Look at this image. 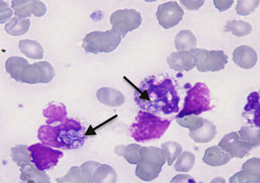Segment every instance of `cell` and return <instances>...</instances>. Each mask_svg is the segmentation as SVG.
Here are the masks:
<instances>
[{"label":"cell","mask_w":260,"mask_h":183,"mask_svg":"<svg viewBox=\"0 0 260 183\" xmlns=\"http://www.w3.org/2000/svg\"><path fill=\"white\" fill-rule=\"evenodd\" d=\"M135 100L142 109L149 113L169 115L179 111L180 97L169 77H148L136 87Z\"/></svg>","instance_id":"cell-1"},{"label":"cell","mask_w":260,"mask_h":183,"mask_svg":"<svg viewBox=\"0 0 260 183\" xmlns=\"http://www.w3.org/2000/svg\"><path fill=\"white\" fill-rule=\"evenodd\" d=\"M85 133V128L79 121L66 118L56 126L43 125L39 129L38 137L50 147L73 150L83 146Z\"/></svg>","instance_id":"cell-2"},{"label":"cell","mask_w":260,"mask_h":183,"mask_svg":"<svg viewBox=\"0 0 260 183\" xmlns=\"http://www.w3.org/2000/svg\"><path fill=\"white\" fill-rule=\"evenodd\" d=\"M170 124L169 120H163L145 110L140 111L130 128L131 136L137 142L159 139L165 134Z\"/></svg>","instance_id":"cell-3"},{"label":"cell","mask_w":260,"mask_h":183,"mask_svg":"<svg viewBox=\"0 0 260 183\" xmlns=\"http://www.w3.org/2000/svg\"><path fill=\"white\" fill-rule=\"evenodd\" d=\"M141 155L142 161L136 167V176L144 181L156 179L167 162L162 149L156 147H144L141 149Z\"/></svg>","instance_id":"cell-4"},{"label":"cell","mask_w":260,"mask_h":183,"mask_svg":"<svg viewBox=\"0 0 260 183\" xmlns=\"http://www.w3.org/2000/svg\"><path fill=\"white\" fill-rule=\"evenodd\" d=\"M212 109L211 92L205 83H197L187 92L182 110L176 116L200 115Z\"/></svg>","instance_id":"cell-5"},{"label":"cell","mask_w":260,"mask_h":183,"mask_svg":"<svg viewBox=\"0 0 260 183\" xmlns=\"http://www.w3.org/2000/svg\"><path fill=\"white\" fill-rule=\"evenodd\" d=\"M121 37L114 30L93 32L85 36L83 48L88 53H110L121 44Z\"/></svg>","instance_id":"cell-6"},{"label":"cell","mask_w":260,"mask_h":183,"mask_svg":"<svg viewBox=\"0 0 260 183\" xmlns=\"http://www.w3.org/2000/svg\"><path fill=\"white\" fill-rule=\"evenodd\" d=\"M192 51L194 55L195 66L200 72L220 71L228 65V55L222 50L194 49Z\"/></svg>","instance_id":"cell-7"},{"label":"cell","mask_w":260,"mask_h":183,"mask_svg":"<svg viewBox=\"0 0 260 183\" xmlns=\"http://www.w3.org/2000/svg\"><path fill=\"white\" fill-rule=\"evenodd\" d=\"M142 15L134 9L119 10L112 13L110 23L112 30L125 38L127 33L136 30L142 24Z\"/></svg>","instance_id":"cell-8"},{"label":"cell","mask_w":260,"mask_h":183,"mask_svg":"<svg viewBox=\"0 0 260 183\" xmlns=\"http://www.w3.org/2000/svg\"><path fill=\"white\" fill-rule=\"evenodd\" d=\"M28 148L31 154L32 163L41 171L53 168L63 157L62 151L50 148L45 143H36Z\"/></svg>","instance_id":"cell-9"},{"label":"cell","mask_w":260,"mask_h":183,"mask_svg":"<svg viewBox=\"0 0 260 183\" xmlns=\"http://www.w3.org/2000/svg\"><path fill=\"white\" fill-rule=\"evenodd\" d=\"M55 71L52 65L48 62H38L33 65H27L21 74L18 82L37 84V83H48L52 81Z\"/></svg>","instance_id":"cell-10"},{"label":"cell","mask_w":260,"mask_h":183,"mask_svg":"<svg viewBox=\"0 0 260 183\" xmlns=\"http://www.w3.org/2000/svg\"><path fill=\"white\" fill-rule=\"evenodd\" d=\"M184 16V11L176 1H169L158 6L156 18L160 25L169 30L180 23Z\"/></svg>","instance_id":"cell-11"},{"label":"cell","mask_w":260,"mask_h":183,"mask_svg":"<svg viewBox=\"0 0 260 183\" xmlns=\"http://www.w3.org/2000/svg\"><path fill=\"white\" fill-rule=\"evenodd\" d=\"M219 146L223 150L228 152L232 157H236L242 159L246 157L252 148H255L253 145L243 141L237 132H231L225 135Z\"/></svg>","instance_id":"cell-12"},{"label":"cell","mask_w":260,"mask_h":183,"mask_svg":"<svg viewBox=\"0 0 260 183\" xmlns=\"http://www.w3.org/2000/svg\"><path fill=\"white\" fill-rule=\"evenodd\" d=\"M12 6L15 17L20 18H26L31 15L41 18L47 12V7L42 1L13 0Z\"/></svg>","instance_id":"cell-13"},{"label":"cell","mask_w":260,"mask_h":183,"mask_svg":"<svg viewBox=\"0 0 260 183\" xmlns=\"http://www.w3.org/2000/svg\"><path fill=\"white\" fill-rule=\"evenodd\" d=\"M260 181L259 158H251L242 165V170L234 174L229 182H256Z\"/></svg>","instance_id":"cell-14"},{"label":"cell","mask_w":260,"mask_h":183,"mask_svg":"<svg viewBox=\"0 0 260 183\" xmlns=\"http://www.w3.org/2000/svg\"><path fill=\"white\" fill-rule=\"evenodd\" d=\"M168 64L169 68L178 72L192 71L195 67L194 55L192 50L174 52L168 57Z\"/></svg>","instance_id":"cell-15"},{"label":"cell","mask_w":260,"mask_h":183,"mask_svg":"<svg viewBox=\"0 0 260 183\" xmlns=\"http://www.w3.org/2000/svg\"><path fill=\"white\" fill-rule=\"evenodd\" d=\"M233 59L235 65L242 69H251L254 67L257 61V56L254 49L242 45L234 50Z\"/></svg>","instance_id":"cell-16"},{"label":"cell","mask_w":260,"mask_h":183,"mask_svg":"<svg viewBox=\"0 0 260 183\" xmlns=\"http://www.w3.org/2000/svg\"><path fill=\"white\" fill-rule=\"evenodd\" d=\"M233 157L219 146H213L205 151L203 162L212 167H219L229 163Z\"/></svg>","instance_id":"cell-17"},{"label":"cell","mask_w":260,"mask_h":183,"mask_svg":"<svg viewBox=\"0 0 260 183\" xmlns=\"http://www.w3.org/2000/svg\"><path fill=\"white\" fill-rule=\"evenodd\" d=\"M96 98L100 103L106 106L119 107L125 103L124 96L120 90L108 87L98 89Z\"/></svg>","instance_id":"cell-18"},{"label":"cell","mask_w":260,"mask_h":183,"mask_svg":"<svg viewBox=\"0 0 260 183\" xmlns=\"http://www.w3.org/2000/svg\"><path fill=\"white\" fill-rule=\"evenodd\" d=\"M217 130L213 123L209 120H204L203 125L198 130L190 131L189 136L192 141L198 143H207L214 139Z\"/></svg>","instance_id":"cell-19"},{"label":"cell","mask_w":260,"mask_h":183,"mask_svg":"<svg viewBox=\"0 0 260 183\" xmlns=\"http://www.w3.org/2000/svg\"><path fill=\"white\" fill-rule=\"evenodd\" d=\"M20 180L24 182H50L47 174L36 167L34 163H29L20 168Z\"/></svg>","instance_id":"cell-20"},{"label":"cell","mask_w":260,"mask_h":183,"mask_svg":"<svg viewBox=\"0 0 260 183\" xmlns=\"http://www.w3.org/2000/svg\"><path fill=\"white\" fill-rule=\"evenodd\" d=\"M142 146L138 144H129L127 146L119 145L115 147V152L118 157H123L127 163L133 165H137L142 161L141 149Z\"/></svg>","instance_id":"cell-21"},{"label":"cell","mask_w":260,"mask_h":183,"mask_svg":"<svg viewBox=\"0 0 260 183\" xmlns=\"http://www.w3.org/2000/svg\"><path fill=\"white\" fill-rule=\"evenodd\" d=\"M21 52L31 59H42L44 57V49L41 44L36 40L24 39L18 44Z\"/></svg>","instance_id":"cell-22"},{"label":"cell","mask_w":260,"mask_h":183,"mask_svg":"<svg viewBox=\"0 0 260 183\" xmlns=\"http://www.w3.org/2000/svg\"><path fill=\"white\" fill-rule=\"evenodd\" d=\"M175 44L179 51H189L196 49L197 39L191 30H180L175 36Z\"/></svg>","instance_id":"cell-23"},{"label":"cell","mask_w":260,"mask_h":183,"mask_svg":"<svg viewBox=\"0 0 260 183\" xmlns=\"http://www.w3.org/2000/svg\"><path fill=\"white\" fill-rule=\"evenodd\" d=\"M30 21L28 18L14 17L6 24L5 30L11 36L18 37L25 34L30 29Z\"/></svg>","instance_id":"cell-24"},{"label":"cell","mask_w":260,"mask_h":183,"mask_svg":"<svg viewBox=\"0 0 260 183\" xmlns=\"http://www.w3.org/2000/svg\"><path fill=\"white\" fill-rule=\"evenodd\" d=\"M29 62L26 59L19 56H11L6 63V70L12 78L19 81L21 74L24 71Z\"/></svg>","instance_id":"cell-25"},{"label":"cell","mask_w":260,"mask_h":183,"mask_svg":"<svg viewBox=\"0 0 260 183\" xmlns=\"http://www.w3.org/2000/svg\"><path fill=\"white\" fill-rule=\"evenodd\" d=\"M66 108L63 104H50L44 109V115L46 118V124H52L57 121H62L66 119Z\"/></svg>","instance_id":"cell-26"},{"label":"cell","mask_w":260,"mask_h":183,"mask_svg":"<svg viewBox=\"0 0 260 183\" xmlns=\"http://www.w3.org/2000/svg\"><path fill=\"white\" fill-rule=\"evenodd\" d=\"M117 174L110 165L100 164L93 174V182H116Z\"/></svg>","instance_id":"cell-27"},{"label":"cell","mask_w":260,"mask_h":183,"mask_svg":"<svg viewBox=\"0 0 260 183\" xmlns=\"http://www.w3.org/2000/svg\"><path fill=\"white\" fill-rule=\"evenodd\" d=\"M224 30L226 33H232L236 37H245L251 33L252 26L245 21L231 20L226 22Z\"/></svg>","instance_id":"cell-28"},{"label":"cell","mask_w":260,"mask_h":183,"mask_svg":"<svg viewBox=\"0 0 260 183\" xmlns=\"http://www.w3.org/2000/svg\"><path fill=\"white\" fill-rule=\"evenodd\" d=\"M11 152H12L13 162H15L16 164L20 168L29 164L30 162H32L31 154H30L29 148L24 145H18V146L13 147L11 148Z\"/></svg>","instance_id":"cell-29"},{"label":"cell","mask_w":260,"mask_h":183,"mask_svg":"<svg viewBox=\"0 0 260 183\" xmlns=\"http://www.w3.org/2000/svg\"><path fill=\"white\" fill-rule=\"evenodd\" d=\"M195 164V156L188 151L180 153L175 163V170L178 172H188Z\"/></svg>","instance_id":"cell-30"},{"label":"cell","mask_w":260,"mask_h":183,"mask_svg":"<svg viewBox=\"0 0 260 183\" xmlns=\"http://www.w3.org/2000/svg\"><path fill=\"white\" fill-rule=\"evenodd\" d=\"M176 121L181 127L188 129L190 131L198 130L203 125L204 119L199 117L195 115H184V116H176Z\"/></svg>","instance_id":"cell-31"},{"label":"cell","mask_w":260,"mask_h":183,"mask_svg":"<svg viewBox=\"0 0 260 183\" xmlns=\"http://www.w3.org/2000/svg\"><path fill=\"white\" fill-rule=\"evenodd\" d=\"M163 152L165 154L167 162L169 166H172L175 159L177 158L182 151L181 145L175 142H167L161 145Z\"/></svg>","instance_id":"cell-32"},{"label":"cell","mask_w":260,"mask_h":183,"mask_svg":"<svg viewBox=\"0 0 260 183\" xmlns=\"http://www.w3.org/2000/svg\"><path fill=\"white\" fill-rule=\"evenodd\" d=\"M238 134L243 141L253 145L254 147H257L259 145V130L255 131L251 127L244 126L240 129Z\"/></svg>","instance_id":"cell-33"},{"label":"cell","mask_w":260,"mask_h":183,"mask_svg":"<svg viewBox=\"0 0 260 183\" xmlns=\"http://www.w3.org/2000/svg\"><path fill=\"white\" fill-rule=\"evenodd\" d=\"M245 111L247 114L254 115V124L257 125V127H259V121H257L255 117V115L259 117V95L257 92H253L249 96L248 103L245 106Z\"/></svg>","instance_id":"cell-34"},{"label":"cell","mask_w":260,"mask_h":183,"mask_svg":"<svg viewBox=\"0 0 260 183\" xmlns=\"http://www.w3.org/2000/svg\"><path fill=\"white\" fill-rule=\"evenodd\" d=\"M259 5L258 0L253 1H245L239 0L237 1L236 12L240 16H248L251 12H254Z\"/></svg>","instance_id":"cell-35"},{"label":"cell","mask_w":260,"mask_h":183,"mask_svg":"<svg viewBox=\"0 0 260 183\" xmlns=\"http://www.w3.org/2000/svg\"><path fill=\"white\" fill-rule=\"evenodd\" d=\"M56 182H85L83 179L82 169L79 167H72L68 174L56 179Z\"/></svg>","instance_id":"cell-36"},{"label":"cell","mask_w":260,"mask_h":183,"mask_svg":"<svg viewBox=\"0 0 260 183\" xmlns=\"http://www.w3.org/2000/svg\"><path fill=\"white\" fill-rule=\"evenodd\" d=\"M100 164L101 163L94 162V161H89V162H86L85 163H83L82 167H81V169H82L83 179H84L85 182H93V174H94V172Z\"/></svg>","instance_id":"cell-37"},{"label":"cell","mask_w":260,"mask_h":183,"mask_svg":"<svg viewBox=\"0 0 260 183\" xmlns=\"http://www.w3.org/2000/svg\"><path fill=\"white\" fill-rule=\"evenodd\" d=\"M180 4L186 7L188 11H196L204 5V0H180Z\"/></svg>","instance_id":"cell-38"},{"label":"cell","mask_w":260,"mask_h":183,"mask_svg":"<svg viewBox=\"0 0 260 183\" xmlns=\"http://www.w3.org/2000/svg\"><path fill=\"white\" fill-rule=\"evenodd\" d=\"M0 6H1V21L0 22H1V24H5L6 21L12 17V10L10 8L8 4L6 3L5 1H1Z\"/></svg>","instance_id":"cell-39"},{"label":"cell","mask_w":260,"mask_h":183,"mask_svg":"<svg viewBox=\"0 0 260 183\" xmlns=\"http://www.w3.org/2000/svg\"><path fill=\"white\" fill-rule=\"evenodd\" d=\"M234 2V0H213L214 6L219 12H225L226 10L230 9Z\"/></svg>","instance_id":"cell-40"},{"label":"cell","mask_w":260,"mask_h":183,"mask_svg":"<svg viewBox=\"0 0 260 183\" xmlns=\"http://www.w3.org/2000/svg\"><path fill=\"white\" fill-rule=\"evenodd\" d=\"M171 182H196V181L188 174H179L172 179Z\"/></svg>","instance_id":"cell-41"},{"label":"cell","mask_w":260,"mask_h":183,"mask_svg":"<svg viewBox=\"0 0 260 183\" xmlns=\"http://www.w3.org/2000/svg\"><path fill=\"white\" fill-rule=\"evenodd\" d=\"M217 181H222V182H225V179H223V178H216V179H213L211 182H217Z\"/></svg>","instance_id":"cell-42"}]
</instances>
